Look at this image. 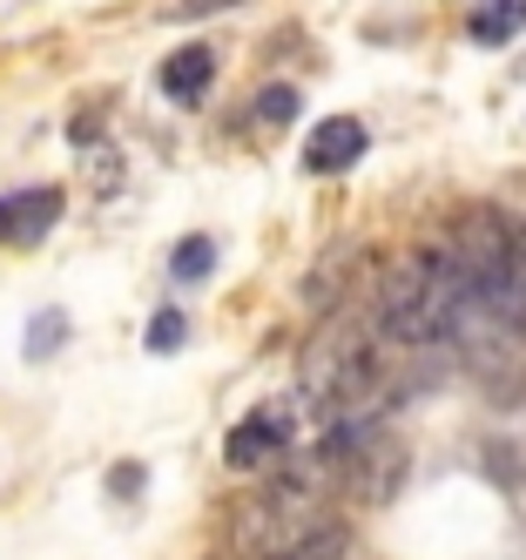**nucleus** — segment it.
Masks as SVG:
<instances>
[{"label": "nucleus", "mask_w": 526, "mask_h": 560, "mask_svg": "<svg viewBox=\"0 0 526 560\" xmlns=\"http://www.w3.org/2000/svg\"><path fill=\"white\" fill-rule=\"evenodd\" d=\"M162 95L170 102H183V108H196L202 95H210V82H217V48L210 42H189V48H176L170 61H162Z\"/></svg>", "instance_id": "6"}, {"label": "nucleus", "mask_w": 526, "mask_h": 560, "mask_svg": "<svg viewBox=\"0 0 526 560\" xmlns=\"http://www.w3.org/2000/svg\"><path fill=\"white\" fill-rule=\"evenodd\" d=\"M68 210V196L55 183H34V189H14V196H0V244L8 250H34L40 236H48Z\"/></svg>", "instance_id": "3"}, {"label": "nucleus", "mask_w": 526, "mask_h": 560, "mask_svg": "<svg viewBox=\"0 0 526 560\" xmlns=\"http://www.w3.org/2000/svg\"><path fill=\"white\" fill-rule=\"evenodd\" d=\"M519 27H526V0H479L466 14V42L472 48H506Z\"/></svg>", "instance_id": "8"}, {"label": "nucleus", "mask_w": 526, "mask_h": 560, "mask_svg": "<svg viewBox=\"0 0 526 560\" xmlns=\"http://www.w3.org/2000/svg\"><path fill=\"white\" fill-rule=\"evenodd\" d=\"M61 345H68V317L61 311H40L34 325H27V365H40V358L61 351Z\"/></svg>", "instance_id": "11"}, {"label": "nucleus", "mask_w": 526, "mask_h": 560, "mask_svg": "<svg viewBox=\"0 0 526 560\" xmlns=\"http://www.w3.org/2000/svg\"><path fill=\"white\" fill-rule=\"evenodd\" d=\"M297 102H304V95H297L291 82H270V89L257 95V122H270V129H283V122H291V115H297Z\"/></svg>", "instance_id": "12"}, {"label": "nucleus", "mask_w": 526, "mask_h": 560, "mask_svg": "<svg viewBox=\"0 0 526 560\" xmlns=\"http://www.w3.org/2000/svg\"><path fill=\"white\" fill-rule=\"evenodd\" d=\"M210 270H217V236H183L176 257H170V277L176 284H202Z\"/></svg>", "instance_id": "10"}, {"label": "nucleus", "mask_w": 526, "mask_h": 560, "mask_svg": "<svg viewBox=\"0 0 526 560\" xmlns=\"http://www.w3.org/2000/svg\"><path fill=\"white\" fill-rule=\"evenodd\" d=\"M217 8H236V0H176V21H196V14H217Z\"/></svg>", "instance_id": "14"}, {"label": "nucleus", "mask_w": 526, "mask_h": 560, "mask_svg": "<svg viewBox=\"0 0 526 560\" xmlns=\"http://www.w3.org/2000/svg\"><path fill=\"white\" fill-rule=\"evenodd\" d=\"M459 264V277L479 291V304H493L500 298V284L513 277V223L493 210V203H472L466 217H459V230H453V250H445Z\"/></svg>", "instance_id": "1"}, {"label": "nucleus", "mask_w": 526, "mask_h": 560, "mask_svg": "<svg viewBox=\"0 0 526 560\" xmlns=\"http://www.w3.org/2000/svg\"><path fill=\"white\" fill-rule=\"evenodd\" d=\"M183 338H189V317H183V311H155V317H149V331H142L149 351H176Z\"/></svg>", "instance_id": "13"}, {"label": "nucleus", "mask_w": 526, "mask_h": 560, "mask_svg": "<svg viewBox=\"0 0 526 560\" xmlns=\"http://www.w3.org/2000/svg\"><path fill=\"white\" fill-rule=\"evenodd\" d=\"M459 345H466V358H472V378L493 392V398H513V392H526V331H513V325H500L493 311H472L466 325L453 331Z\"/></svg>", "instance_id": "2"}, {"label": "nucleus", "mask_w": 526, "mask_h": 560, "mask_svg": "<svg viewBox=\"0 0 526 560\" xmlns=\"http://www.w3.org/2000/svg\"><path fill=\"white\" fill-rule=\"evenodd\" d=\"M344 547H351V527H344V520H331V513H304L297 534H291V547H283L277 560H344Z\"/></svg>", "instance_id": "7"}, {"label": "nucleus", "mask_w": 526, "mask_h": 560, "mask_svg": "<svg viewBox=\"0 0 526 560\" xmlns=\"http://www.w3.org/2000/svg\"><path fill=\"white\" fill-rule=\"evenodd\" d=\"M297 439V419H291V406H264V412H250L230 439H223V459L236 466V472H250V466H264V459H283V446Z\"/></svg>", "instance_id": "4"}, {"label": "nucleus", "mask_w": 526, "mask_h": 560, "mask_svg": "<svg viewBox=\"0 0 526 560\" xmlns=\"http://www.w3.org/2000/svg\"><path fill=\"white\" fill-rule=\"evenodd\" d=\"M479 459H486V472H493L500 487H526V425H500V432H486Z\"/></svg>", "instance_id": "9"}, {"label": "nucleus", "mask_w": 526, "mask_h": 560, "mask_svg": "<svg viewBox=\"0 0 526 560\" xmlns=\"http://www.w3.org/2000/svg\"><path fill=\"white\" fill-rule=\"evenodd\" d=\"M115 493H121V500L142 493V466H115Z\"/></svg>", "instance_id": "15"}, {"label": "nucleus", "mask_w": 526, "mask_h": 560, "mask_svg": "<svg viewBox=\"0 0 526 560\" xmlns=\"http://www.w3.org/2000/svg\"><path fill=\"white\" fill-rule=\"evenodd\" d=\"M364 149H372V136H364L358 115H331V122H317V129L304 136V170H311V176H344Z\"/></svg>", "instance_id": "5"}]
</instances>
